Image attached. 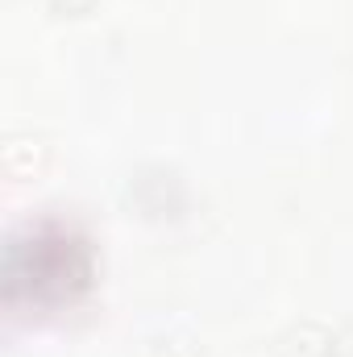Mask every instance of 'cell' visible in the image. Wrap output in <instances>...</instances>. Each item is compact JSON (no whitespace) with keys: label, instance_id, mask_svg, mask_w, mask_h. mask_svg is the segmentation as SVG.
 I'll return each mask as SVG.
<instances>
[{"label":"cell","instance_id":"1","mask_svg":"<svg viewBox=\"0 0 353 357\" xmlns=\"http://www.w3.org/2000/svg\"><path fill=\"white\" fill-rule=\"evenodd\" d=\"M88 282V250L63 229H42L29 241H13L4 262V291L17 303L21 291L29 299H71Z\"/></svg>","mask_w":353,"mask_h":357},{"label":"cell","instance_id":"2","mask_svg":"<svg viewBox=\"0 0 353 357\" xmlns=\"http://www.w3.org/2000/svg\"><path fill=\"white\" fill-rule=\"evenodd\" d=\"M50 4H54V8H63V13H84L91 0H50Z\"/></svg>","mask_w":353,"mask_h":357}]
</instances>
